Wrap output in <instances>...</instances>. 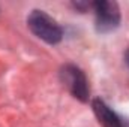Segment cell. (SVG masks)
I'll return each mask as SVG.
<instances>
[{
    "instance_id": "5",
    "label": "cell",
    "mask_w": 129,
    "mask_h": 127,
    "mask_svg": "<svg viewBox=\"0 0 129 127\" xmlns=\"http://www.w3.org/2000/svg\"><path fill=\"white\" fill-rule=\"evenodd\" d=\"M126 63H128V66H129V49H128V52H126Z\"/></svg>"
},
{
    "instance_id": "4",
    "label": "cell",
    "mask_w": 129,
    "mask_h": 127,
    "mask_svg": "<svg viewBox=\"0 0 129 127\" xmlns=\"http://www.w3.org/2000/svg\"><path fill=\"white\" fill-rule=\"evenodd\" d=\"M92 108H93V112L96 115L98 121L102 124V127H123V123L119 118V115L104 100L95 99L92 102Z\"/></svg>"
},
{
    "instance_id": "2",
    "label": "cell",
    "mask_w": 129,
    "mask_h": 127,
    "mask_svg": "<svg viewBox=\"0 0 129 127\" xmlns=\"http://www.w3.org/2000/svg\"><path fill=\"white\" fill-rule=\"evenodd\" d=\"M95 12V27L98 33H111L120 24V9L116 2L98 0L93 2Z\"/></svg>"
},
{
    "instance_id": "3",
    "label": "cell",
    "mask_w": 129,
    "mask_h": 127,
    "mask_svg": "<svg viewBox=\"0 0 129 127\" xmlns=\"http://www.w3.org/2000/svg\"><path fill=\"white\" fill-rule=\"evenodd\" d=\"M60 81L75 99L81 102L89 100V82L81 69H78L74 64L63 66L60 70Z\"/></svg>"
},
{
    "instance_id": "1",
    "label": "cell",
    "mask_w": 129,
    "mask_h": 127,
    "mask_svg": "<svg viewBox=\"0 0 129 127\" xmlns=\"http://www.w3.org/2000/svg\"><path fill=\"white\" fill-rule=\"evenodd\" d=\"M27 26L35 36H38L50 45L59 43L63 37V30L57 24V21L39 9L30 12V15L27 17Z\"/></svg>"
}]
</instances>
